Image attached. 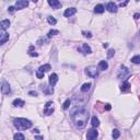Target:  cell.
<instances>
[{
	"label": "cell",
	"mask_w": 140,
	"mask_h": 140,
	"mask_svg": "<svg viewBox=\"0 0 140 140\" xmlns=\"http://www.w3.org/2000/svg\"><path fill=\"white\" fill-rule=\"evenodd\" d=\"M70 117L77 128H83L87 125L88 118H89V112L85 107H76L71 111Z\"/></svg>",
	"instance_id": "1"
},
{
	"label": "cell",
	"mask_w": 140,
	"mask_h": 140,
	"mask_svg": "<svg viewBox=\"0 0 140 140\" xmlns=\"http://www.w3.org/2000/svg\"><path fill=\"white\" fill-rule=\"evenodd\" d=\"M13 125L19 130H26V129H30L32 127V122L26 119V118H14Z\"/></svg>",
	"instance_id": "2"
},
{
	"label": "cell",
	"mask_w": 140,
	"mask_h": 140,
	"mask_svg": "<svg viewBox=\"0 0 140 140\" xmlns=\"http://www.w3.org/2000/svg\"><path fill=\"white\" fill-rule=\"evenodd\" d=\"M54 113V103L52 101L47 102L44 107V114L45 115H52Z\"/></svg>",
	"instance_id": "3"
},
{
	"label": "cell",
	"mask_w": 140,
	"mask_h": 140,
	"mask_svg": "<svg viewBox=\"0 0 140 140\" xmlns=\"http://www.w3.org/2000/svg\"><path fill=\"white\" fill-rule=\"evenodd\" d=\"M87 74H88V76H90V77H92V78H95V77L97 76V69H96V67H94V66H90V67H88L87 69Z\"/></svg>",
	"instance_id": "4"
},
{
	"label": "cell",
	"mask_w": 140,
	"mask_h": 140,
	"mask_svg": "<svg viewBox=\"0 0 140 140\" xmlns=\"http://www.w3.org/2000/svg\"><path fill=\"white\" fill-rule=\"evenodd\" d=\"M1 92H2V94H9L10 92H11L10 84L6 80H3L2 83H1Z\"/></svg>",
	"instance_id": "5"
},
{
	"label": "cell",
	"mask_w": 140,
	"mask_h": 140,
	"mask_svg": "<svg viewBox=\"0 0 140 140\" xmlns=\"http://www.w3.org/2000/svg\"><path fill=\"white\" fill-rule=\"evenodd\" d=\"M128 74H129L128 68L125 67V66H122V67H120L119 72H118V74H117V77H118V79H124Z\"/></svg>",
	"instance_id": "6"
},
{
	"label": "cell",
	"mask_w": 140,
	"mask_h": 140,
	"mask_svg": "<svg viewBox=\"0 0 140 140\" xmlns=\"http://www.w3.org/2000/svg\"><path fill=\"white\" fill-rule=\"evenodd\" d=\"M29 6V1L28 0H18L15 3V8L18 10H21L23 9V8H25Z\"/></svg>",
	"instance_id": "7"
},
{
	"label": "cell",
	"mask_w": 140,
	"mask_h": 140,
	"mask_svg": "<svg viewBox=\"0 0 140 140\" xmlns=\"http://www.w3.org/2000/svg\"><path fill=\"white\" fill-rule=\"evenodd\" d=\"M97 136H99V133H97L96 129H90V130L88 131L87 138H88V139H90V140H92V139L97 138Z\"/></svg>",
	"instance_id": "8"
},
{
	"label": "cell",
	"mask_w": 140,
	"mask_h": 140,
	"mask_svg": "<svg viewBox=\"0 0 140 140\" xmlns=\"http://www.w3.org/2000/svg\"><path fill=\"white\" fill-rule=\"evenodd\" d=\"M48 5L53 9H58V8L61 7V2H60L59 0H48Z\"/></svg>",
	"instance_id": "9"
},
{
	"label": "cell",
	"mask_w": 140,
	"mask_h": 140,
	"mask_svg": "<svg viewBox=\"0 0 140 140\" xmlns=\"http://www.w3.org/2000/svg\"><path fill=\"white\" fill-rule=\"evenodd\" d=\"M77 12V9L76 8H68V9L65 11V13H64V15L66 16V18H70L71 15H74V13Z\"/></svg>",
	"instance_id": "10"
},
{
	"label": "cell",
	"mask_w": 140,
	"mask_h": 140,
	"mask_svg": "<svg viewBox=\"0 0 140 140\" xmlns=\"http://www.w3.org/2000/svg\"><path fill=\"white\" fill-rule=\"evenodd\" d=\"M58 81V76L56 74H52L51 77H49V84L52 85V87H54V85L57 83Z\"/></svg>",
	"instance_id": "11"
},
{
	"label": "cell",
	"mask_w": 140,
	"mask_h": 140,
	"mask_svg": "<svg viewBox=\"0 0 140 140\" xmlns=\"http://www.w3.org/2000/svg\"><path fill=\"white\" fill-rule=\"evenodd\" d=\"M106 9L110 12H112V13H115V12H117V6L115 5L114 2H110L107 5V7H106Z\"/></svg>",
	"instance_id": "12"
},
{
	"label": "cell",
	"mask_w": 140,
	"mask_h": 140,
	"mask_svg": "<svg viewBox=\"0 0 140 140\" xmlns=\"http://www.w3.org/2000/svg\"><path fill=\"white\" fill-rule=\"evenodd\" d=\"M8 39H9V34L5 32L1 33V35H0V44H5Z\"/></svg>",
	"instance_id": "13"
},
{
	"label": "cell",
	"mask_w": 140,
	"mask_h": 140,
	"mask_svg": "<svg viewBox=\"0 0 140 140\" xmlns=\"http://www.w3.org/2000/svg\"><path fill=\"white\" fill-rule=\"evenodd\" d=\"M0 26H1V30H2V31L7 30V29L10 26V21H9V20H3V21H1V23H0Z\"/></svg>",
	"instance_id": "14"
},
{
	"label": "cell",
	"mask_w": 140,
	"mask_h": 140,
	"mask_svg": "<svg viewBox=\"0 0 140 140\" xmlns=\"http://www.w3.org/2000/svg\"><path fill=\"white\" fill-rule=\"evenodd\" d=\"M23 105H24V101H22L21 99H15L13 101V106L15 107H22Z\"/></svg>",
	"instance_id": "15"
},
{
	"label": "cell",
	"mask_w": 140,
	"mask_h": 140,
	"mask_svg": "<svg viewBox=\"0 0 140 140\" xmlns=\"http://www.w3.org/2000/svg\"><path fill=\"white\" fill-rule=\"evenodd\" d=\"M107 68H108L107 61H105V60H101L100 64H99V69H101V70H106Z\"/></svg>",
	"instance_id": "16"
},
{
	"label": "cell",
	"mask_w": 140,
	"mask_h": 140,
	"mask_svg": "<svg viewBox=\"0 0 140 140\" xmlns=\"http://www.w3.org/2000/svg\"><path fill=\"white\" fill-rule=\"evenodd\" d=\"M91 124H92V126L94 127V128L99 127V125H100V120H99V118H97L96 116H93V117H92V119H91Z\"/></svg>",
	"instance_id": "17"
},
{
	"label": "cell",
	"mask_w": 140,
	"mask_h": 140,
	"mask_svg": "<svg viewBox=\"0 0 140 140\" xmlns=\"http://www.w3.org/2000/svg\"><path fill=\"white\" fill-rule=\"evenodd\" d=\"M104 6H102V5H97V6H95V8H94V12L95 13H103L104 12Z\"/></svg>",
	"instance_id": "18"
},
{
	"label": "cell",
	"mask_w": 140,
	"mask_h": 140,
	"mask_svg": "<svg viewBox=\"0 0 140 140\" xmlns=\"http://www.w3.org/2000/svg\"><path fill=\"white\" fill-rule=\"evenodd\" d=\"M43 92L45 93V94H53L54 89H53V88H49V87H44L43 88Z\"/></svg>",
	"instance_id": "19"
},
{
	"label": "cell",
	"mask_w": 140,
	"mask_h": 140,
	"mask_svg": "<svg viewBox=\"0 0 140 140\" xmlns=\"http://www.w3.org/2000/svg\"><path fill=\"white\" fill-rule=\"evenodd\" d=\"M82 48H83V53H84V54H91L92 53L91 48H90V46L88 45V44H83Z\"/></svg>",
	"instance_id": "20"
},
{
	"label": "cell",
	"mask_w": 140,
	"mask_h": 140,
	"mask_svg": "<svg viewBox=\"0 0 140 140\" xmlns=\"http://www.w3.org/2000/svg\"><path fill=\"white\" fill-rule=\"evenodd\" d=\"M129 88H130V83L128 82V81H125L124 83H123V85H122V91H128L129 90Z\"/></svg>",
	"instance_id": "21"
},
{
	"label": "cell",
	"mask_w": 140,
	"mask_h": 140,
	"mask_svg": "<svg viewBox=\"0 0 140 140\" xmlns=\"http://www.w3.org/2000/svg\"><path fill=\"white\" fill-rule=\"evenodd\" d=\"M51 69H52V67H51V65H48V64H46V65H44V66L39 67V70H42V71H44V72L49 71Z\"/></svg>",
	"instance_id": "22"
},
{
	"label": "cell",
	"mask_w": 140,
	"mask_h": 140,
	"mask_svg": "<svg viewBox=\"0 0 140 140\" xmlns=\"http://www.w3.org/2000/svg\"><path fill=\"white\" fill-rule=\"evenodd\" d=\"M91 88V83H84V84L81 87V92H88Z\"/></svg>",
	"instance_id": "23"
},
{
	"label": "cell",
	"mask_w": 140,
	"mask_h": 140,
	"mask_svg": "<svg viewBox=\"0 0 140 140\" xmlns=\"http://www.w3.org/2000/svg\"><path fill=\"white\" fill-rule=\"evenodd\" d=\"M47 21H48V23L51 24V25H55L56 23H57V21H56L55 18H53V16H47Z\"/></svg>",
	"instance_id": "24"
},
{
	"label": "cell",
	"mask_w": 140,
	"mask_h": 140,
	"mask_svg": "<svg viewBox=\"0 0 140 140\" xmlns=\"http://www.w3.org/2000/svg\"><path fill=\"white\" fill-rule=\"evenodd\" d=\"M29 55L32 56V57H37V56H38V54L34 52V46H31V47H30V52H29Z\"/></svg>",
	"instance_id": "25"
},
{
	"label": "cell",
	"mask_w": 140,
	"mask_h": 140,
	"mask_svg": "<svg viewBox=\"0 0 140 140\" xmlns=\"http://www.w3.org/2000/svg\"><path fill=\"white\" fill-rule=\"evenodd\" d=\"M70 104H71V100H70V99H67L66 101H65V103L62 104V108H64V110H67V108L70 106Z\"/></svg>",
	"instance_id": "26"
},
{
	"label": "cell",
	"mask_w": 140,
	"mask_h": 140,
	"mask_svg": "<svg viewBox=\"0 0 140 140\" xmlns=\"http://www.w3.org/2000/svg\"><path fill=\"white\" fill-rule=\"evenodd\" d=\"M119 136H120V133H119V130H117V129H114V130H113L112 137L114 138V139H117V138H119Z\"/></svg>",
	"instance_id": "27"
},
{
	"label": "cell",
	"mask_w": 140,
	"mask_h": 140,
	"mask_svg": "<svg viewBox=\"0 0 140 140\" xmlns=\"http://www.w3.org/2000/svg\"><path fill=\"white\" fill-rule=\"evenodd\" d=\"M14 140H24L25 139V137L22 135V133H15V135L13 136Z\"/></svg>",
	"instance_id": "28"
},
{
	"label": "cell",
	"mask_w": 140,
	"mask_h": 140,
	"mask_svg": "<svg viewBox=\"0 0 140 140\" xmlns=\"http://www.w3.org/2000/svg\"><path fill=\"white\" fill-rule=\"evenodd\" d=\"M131 61L133 64H140V55H136L131 58Z\"/></svg>",
	"instance_id": "29"
},
{
	"label": "cell",
	"mask_w": 140,
	"mask_h": 140,
	"mask_svg": "<svg viewBox=\"0 0 140 140\" xmlns=\"http://www.w3.org/2000/svg\"><path fill=\"white\" fill-rule=\"evenodd\" d=\"M58 31L57 30H52V31H49L48 32V34H47V37H48V38H51V37H53L54 35H56V34H58Z\"/></svg>",
	"instance_id": "30"
},
{
	"label": "cell",
	"mask_w": 140,
	"mask_h": 140,
	"mask_svg": "<svg viewBox=\"0 0 140 140\" xmlns=\"http://www.w3.org/2000/svg\"><path fill=\"white\" fill-rule=\"evenodd\" d=\"M36 77L38 79H42L44 77V71H42V70H39V69H38V70L36 71Z\"/></svg>",
	"instance_id": "31"
},
{
	"label": "cell",
	"mask_w": 140,
	"mask_h": 140,
	"mask_svg": "<svg viewBox=\"0 0 140 140\" xmlns=\"http://www.w3.org/2000/svg\"><path fill=\"white\" fill-rule=\"evenodd\" d=\"M114 55H115V51H114L113 48H112V49H110V51L107 52V58H112Z\"/></svg>",
	"instance_id": "32"
},
{
	"label": "cell",
	"mask_w": 140,
	"mask_h": 140,
	"mask_svg": "<svg viewBox=\"0 0 140 140\" xmlns=\"http://www.w3.org/2000/svg\"><path fill=\"white\" fill-rule=\"evenodd\" d=\"M82 34H84V36L85 37H89V38H91V37H92L91 32H82Z\"/></svg>",
	"instance_id": "33"
},
{
	"label": "cell",
	"mask_w": 140,
	"mask_h": 140,
	"mask_svg": "<svg viewBox=\"0 0 140 140\" xmlns=\"http://www.w3.org/2000/svg\"><path fill=\"white\" fill-rule=\"evenodd\" d=\"M104 108H105L106 111H111L112 106H111V104H105V105H104Z\"/></svg>",
	"instance_id": "34"
},
{
	"label": "cell",
	"mask_w": 140,
	"mask_h": 140,
	"mask_svg": "<svg viewBox=\"0 0 140 140\" xmlns=\"http://www.w3.org/2000/svg\"><path fill=\"white\" fill-rule=\"evenodd\" d=\"M29 94H30V95H33V96H37V92H35V91H30V92H29Z\"/></svg>",
	"instance_id": "35"
},
{
	"label": "cell",
	"mask_w": 140,
	"mask_h": 140,
	"mask_svg": "<svg viewBox=\"0 0 140 140\" xmlns=\"http://www.w3.org/2000/svg\"><path fill=\"white\" fill-rule=\"evenodd\" d=\"M15 9H16L15 7H9V9H8V11H9V12H11V13H13V12H14V10H15Z\"/></svg>",
	"instance_id": "36"
},
{
	"label": "cell",
	"mask_w": 140,
	"mask_h": 140,
	"mask_svg": "<svg viewBox=\"0 0 140 140\" xmlns=\"http://www.w3.org/2000/svg\"><path fill=\"white\" fill-rule=\"evenodd\" d=\"M128 1H129V0H126V1H125L124 3H120V7H125V6H126L127 3H128Z\"/></svg>",
	"instance_id": "37"
},
{
	"label": "cell",
	"mask_w": 140,
	"mask_h": 140,
	"mask_svg": "<svg viewBox=\"0 0 140 140\" xmlns=\"http://www.w3.org/2000/svg\"><path fill=\"white\" fill-rule=\"evenodd\" d=\"M133 18H135V19H140V14H139V13H135Z\"/></svg>",
	"instance_id": "38"
},
{
	"label": "cell",
	"mask_w": 140,
	"mask_h": 140,
	"mask_svg": "<svg viewBox=\"0 0 140 140\" xmlns=\"http://www.w3.org/2000/svg\"><path fill=\"white\" fill-rule=\"evenodd\" d=\"M107 46H108V44H107V43H104V44H103V47H104V48H106Z\"/></svg>",
	"instance_id": "39"
},
{
	"label": "cell",
	"mask_w": 140,
	"mask_h": 140,
	"mask_svg": "<svg viewBox=\"0 0 140 140\" xmlns=\"http://www.w3.org/2000/svg\"><path fill=\"white\" fill-rule=\"evenodd\" d=\"M33 1H34V2H36V0H33Z\"/></svg>",
	"instance_id": "40"
}]
</instances>
